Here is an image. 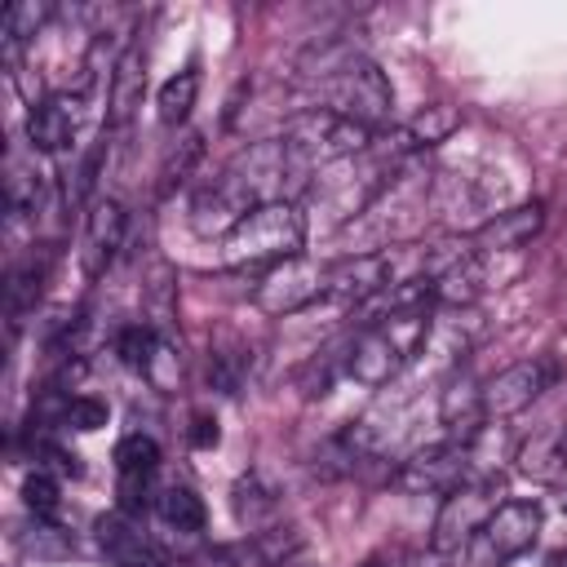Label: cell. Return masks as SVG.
Returning <instances> with one entry per match:
<instances>
[{
	"label": "cell",
	"mask_w": 567,
	"mask_h": 567,
	"mask_svg": "<svg viewBox=\"0 0 567 567\" xmlns=\"http://www.w3.org/2000/svg\"><path fill=\"white\" fill-rule=\"evenodd\" d=\"M554 505H558V509H567V487H554Z\"/></svg>",
	"instance_id": "cell-35"
},
{
	"label": "cell",
	"mask_w": 567,
	"mask_h": 567,
	"mask_svg": "<svg viewBox=\"0 0 567 567\" xmlns=\"http://www.w3.org/2000/svg\"><path fill=\"white\" fill-rule=\"evenodd\" d=\"M159 328L155 323H128V328H120V337H115V354L128 363V368H137V372H146L151 363H155V354H159Z\"/></svg>",
	"instance_id": "cell-26"
},
{
	"label": "cell",
	"mask_w": 567,
	"mask_h": 567,
	"mask_svg": "<svg viewBox=\"0 0 567 567\" xmlns=\"http://www.w3.org/2000/svg\"><path fill=\"white\" fill-rule=\"evenodd\" d=\"M554 563H558V554H536V549H523V554L505 558L501 567H554Z\"/></svg>",
	"instance_id": "cell-34"
},
{
	"label": "cell",
	"mask_w": 567,
	"mask_h": 567,
	"mask_svg": "<svg viewBox=\"0 0 567 567\" xmlns=\"http://www.w3.org/2000/svg\"><path fill=\"white\" fill-rule=\"evenodd\" d=\"M204 155V137L199 133H186L173 151H168V159H164V186H173V182H186L190 177V168H195V159Z\"/></svg>",
	"instance_id": "cell-32"
},
{
	"label": "cell",
	"mask_w": 567,
	"mask_h": 567,
	"mask_svg": "<svg viewBox=\"0 0 567 567\" xmlns=\"http://www.w3.org/2000/svg\"><path fill=\"white\" fill-rule=\"evenodd\" d=\"M425 337H430V315L425 306L421 310H399V315H385L377 323H363L359 337L350 341L346 350V372L377 390V385H390L421 350H425Z\"/></svg>",
	"instance_id": "cell-2"
},
{
	"label": "cell",
	"mask_w": 567,
	"mask_h": 567,
	"mask_svg": "<svg viewBox=\"0 0 567 567\" xmlns=\"http://www.w3.org/2000/svg\"><path fill=\"white\" fill-rule=\"evenodd\" d=\"M275 509H279V496H275V487H270L261 474H248V478L235 483V518H239V523L257 527V523H266Z\"/></svg>",
	"instance_id": "cell-25"
},
{
	"label": "cell",
	"mask_w": 567,
	"mask_h": 567,
	"mask_svg": "<svg viewBox=\"0 0 567 567\" xmlns=\"http://www.w3.org/2000/svg\"><path fill=\"white\" fill-rule=\"evenodd\" d=\"M554 567H567V558H558V563H554Z\"/></svg>",
	"instance_id": "cell-36"
},
{
	"label": "cell",
	"mask_w": 567,
	"mask_h": 567,
	"mask_svg": "<svg viewBox=\"0 0 567 567\" xmlns=\"http://www.w3.org/2000/svg\"><path fill=\"white\" fill-rule=\"evenodd\" d=\"M465 478H470V447L465 443H452V439L412 452L394 470V487L408 492V496H447Z\"/></svg>",
	"instance_id": "cell-10"
},
{
	"label": "cell",
	"mask_w": 567,
	"mask_h": 567,
	"mask_svg": "<svg viewBox=\"0 0 567 567\" xmlns=\"http://www.w3.org/2000/svg\"><path fill=\"white\" fill-rule=\"evenodd\" d=\"M306 244V217L292 199H275L252 208L226 239H217V261L221 266H261V261H284L297 257Z\"/></svg>",
	"instance_id": "cell-3"
},
{
	"label": "cell",
	"mask_w": 567,
	"mask_h": 567,
	"mask_svg": "<svg viewBox=\"0 0 567 567\" xmlns=\"http://www.w3.org/2000/svg\"><path fill=\"white\" fill-rule=\"evenodd\" d=\"M80 124H84V97L62 89V93H49V97L31 102V111H27V142L40 155H62L75 142Z\"/></svg>",
	"instance_id": "cell-11"
},
{
	"label": "cell",
	"mask_w": 567,
	"mask_h": 567,
	"mask_svg": "<svg viewBox=\"0 0 567 567\" xmlns=\"http://www.w3.org/2000/svg\"><path fill=\"white\" fill-rule=\"evenodd\" d=\"M4 195H9V213L13 217H35V208L44 199V177L35 173V164H22L13 155L9 159V177H4Z\"/></svg>",
	"instance_id": "cell-24"
},
{
	"label": "cell",
	"mask_w": 567,
	"mask_h": 567,
	"mask_svg": "<svg viewBox=\"0 0 567 567\" xmlns=\"http://www.w3.org/2000/svg\"><path fill=\"white\" fill-rule=\"evenodd\" d=\"M195 97H199V71H177V75H168V80L159 84V97H155L159 124H168V128L186 124L190 111H195Z\"/></svg>",
	"instance_id": "cell-22"
},
{
	"label": "cell",
	"mask_w": 567,
	"mask_h": 567,
	"mask_svg": "<svg viewBox=\"0 0 567 567\" xmlns=\"http://www.w3.org/2000/svg\"><path fill=\"white\" fill-rule=\"evenodd\" d=\"M244 368H248V359H244V350H239V346H235V350L217 346V350L208 354V381H213L221 394H235V390H239Z\"/></svg>",
	"instance_id": "cell-28"
},
{
	"label": "cell",
	"mask_w": 567,
	"mask_h": 567,
	"mask_svg": "<svg viewBox=\"0 0 567 567\" xmlns=\"http://www.w3.org/2000/svg\"><path fill=\"white\" fill-rule=\"evenodd\" d=\"M146 93V49L133 40L120 49V58L111 62V80H106V120L120 128L133 120V111L142 106Z\"/></svg>",
	"instance_id": "cell-16"
},
{
	"label": "cell",
	"mask_w": 567,
	"mask_h": 567,
	"mask_svg": "<svg viewBox=\"0 0 567 567\" xmlns=\"http://www.w3.org/2000/svg\"><path fill=\"white\" fill-rule=\"evenodd\" d=\"M190 443L195 447H213L217 443V421L213 416H195L190 421Z\"/></svg>",
	"instance_id": "cell-33"
},
{
	"label": "cell",
	"mask_w": 567,
	"mask_h": 567,
	"mask_svg": "<svg viewBox=\"0 0 567 567\" xmlns=\"http://www.w3.org/2000/svg\"><path fill=\"white\" fill-rule=\"evenodd\" d=\"M49 13H53V4H44V0H18V4H9V9H4L0 40H4V58H9V66L18 62L22 44H31V40L44 31Z\"/></svg>",
	"instance_id": "cell-20"
},
{
	"label": "cell",
	"mask_w": 567,
	"mask_h": 567,
	"mask_svg": "<svg viewBox=\"0 0 567 567\" xmlns=\"http://www.w3.org/2000/svg\"><path fill=\"white\" fill-rule=\"evenodd\" d=\"M155 514H159L173 532H199V527H204V501H199L195 487H186V483H168V487H159V496H155Z\"/></svg>",
	"instance_id": "cell-21"
},
{
	"label": "cell",
	"mask_w": 567,
	"mask_h": 567,
	"mask_svg": "<svg viewBox=\"0 0 567 567\" xmlns=\"http://www.w3.org/2000/svg\"><path fill=\"white\" fill-rule=\"evenodd\" d=\"M545 226V204L540 199H527V204H514V208H501L492 217H483L470 235L474 252L483 257H501V252H518L527 248Z\"/></svg>",
	"instance_id": "cell-12"
},
{
	"label": "cell",
	"mask_w": 567,
	"mask_h": 567,
	"mask_svg": "<svg viewBox=\"0 0 567 567\" xmlns=\"http://www.w3.org/2000/svg\"><path fill=\"white\" fill-rule=\"evenodd\" d=\"M372 137H377V128L354 124V120H346V115H337V111H328V106H306V111H297V115L288 120V128H284L288 155H292L310 177H315L319 168H332V164H341V159L363 155V151L372 146Z\"/></svg>",
	"instance_id": "cell-4"
},
{
	"label": "cell",
	"mask_w": 567,
	"mask_h": 567,
	"mask_svg": "<svg viewBox=\"0 0 567 567\" xmlns=\"http://www.w3.org/2000/svg\"><path fill=\"white\" fill-rule=\"evenodd\" d=\"M301 545H306V536L297 532V527H266V532H252L244 545H235V549H221V558H230V563H252V567H279V563H288L292 554H301Z\"/></svg>",
	"instance_id": "cell-18"
},
{
	"label": "cell",
	"mask_w": 567,
	"mask_h": 567,
	"mask_svg": "<svg viewBox=\"0 0 567 567\" xmlns=\"http://www.w3.org/2000/svg\"><path fill=\"white\" fill-rule=\"evenodd\" d=\"M554 381H558V363L549 354H532V359L501 368L492 381H483L487 421H505V416L527 412L545 390H554Z\"/></svg>",
	"instance_id": "cell-9"
},
{
	"label": "cell",
	"mask_w": 567,
	"mask_h": 567,
	"mask_svg": "<svg viewBox=\"0 0 567 567\" xmlns=\"http://www.w3.org/2000/svg\"><path fill=\"white\" fill-rule=\"evenodd\" d=\"M124 230H128V213L120 199H97L89 221H84V266L89 275H102L111 266V257L124 248Z\"/></svg>",
	"instance_id": "cell-17"
},
{
	"label": "cell",
	"mask_w": 567,
	"mask_h": 567,
	"mask_svg": "<svg viewBox=\"0 0 567 567\" xmlns=\"http://www.w3.org/2000/svg\"><path fill=\"white\" fill-rule=\"evenodd\" d=\"M22 549H27L31 558H62V554H71V540H66V532H62V527H53V523L35 518V527H31V532H22Z\"/></svg>",
	"instance_id": "cell-31"
},
{
	"label": "cell",
	"mask_w": 567,
	"mask_h": 567,
	"mask_svg": "<svg viewBox=\"0 0 567 567\" xmlns=\"http://www.w3.org/2000/svg\"><path fill=\"white\" fill-rule=\"evenodd\" d=\"M22 505H27L35 518H49V514L58 509V478L35 465V470L22 478Z\"/></svg>",
	"instance_id": "cell-30"
},
{
	"label": "cell",
	"mask_w": 567,
	"mask_h": 567,
	"mask_svg": "<svg viewBox=\"0 0 567 567\" xmlns=\"http://www.w3.org/2000/svg\"><path fill=\"white\" fill-rule=\"evenodd\" d=\"M93 536L111 567H168V554L128 514H102L93 523Z\"/></svg>",
	"instance_id": "cell-14"
},
{
	"label": "cell",
	"mask_w": 567,
	"mask_h": 567,
	"mask_svg": "<svg viewBox=\"0 0 567 567\" xmlns=\"http://www.w3.org/2000/svg\"><path fill=\"white\" fill-rule=\"evenodd\" d=\"M501 492V478L496 474H483V478H465L461 487H452L434 514V527H430V549L434 554H461L474 545V536L483 532V523L492 518V509L501 505L496 501Z\"/></svg>",
	"instance_id": "cell-6"
},
{
	"label": "cell",
	"mask_w": 567,
	"mask_h": 567,
	"mask_svg": "<svg viewBox=\"0 0 567 567\" xmlns=\"http://www.w3.org/2000/svg\"><path fill=\"white\" fill-rule=\"evenodd\" d=\"M439 421L452 443H474L487 430V408H483V385L470 372H452L443 394H439Z\"/></svg>",
	"instance_id": "cell-15"
},
{
	"label": "cell",
	"mask_w": 567,
	"mask_h": 567,
	"mask_svg": "<svg viewBox=\"0 0 567 567\" xmlns=\"http://www.w3.org/2000/svg\"><path fill=\"white\" fill-rule=\"evenodd\" d=\"M106 421H111V408H106L102 399H93V394H71V399H66L62 425H71V430H80V434H93V430H102Z\"/></svg>",
	"instance_id": "cell-29"
},
{
	"label": "cell",
	"mask_w": 567,
	"mask_h": 567,
	"mask_svg": "<svg viewBox=\"0 0 567 567\" xmlns=\"http://www.w3.org/2000/svg\"><path fill=\"white\" fill-rule=\"evenodd\" d=\"M540 527H545V514H540L536 501H501L492 509V518L483 523V532L474 536V545H470L474 567H501L505 558H514L523 549H536Z\"/></svg>",
	"instance_id": "cell-8"
},
{
	"label": "cell",
	"mask_w": 567,
	"mask_h": 567,
	"mask_svg": "<svg viewBox=\"0 0 567 567\" xmlns=\"http://www.w3.org/2000/svg\"><path fill=\"white\" fill-rule=\"evenodd\" d=\"M518 470L532 474V478H558L567 470V425H554V430H540L532 434L518 452H514Z\"/></svg>",
	"instance_id": "cell-19"
},
{
	"label": "cell",
	"mask_w": 567,
	"mask_h": 567,
	"mask_svg": "<svg viewBox=\"0 0 567 567\" xmlns=\"http://www.w3.org/2000/svg\"><path fill=\"white\" fill-rule=\"evenodd\" d=\"M319 97L328 111H337L354 124H368V128H381L394 111V89H390L385 71L363 53H354L337 75H328L319 84Z\"/></svg>",
	"instance_id": "cell-5"
},
{
	"label": "cell",
	"mask_w": 567,
	"mask_h": 567,
	"mask_svg": "<svg viewBox=\"0 0 567 567\" xmlns=\"http://www.w3.org/2000/svg\"><path fill=\"white\" fill-rule=\"evenodd\" d=\"M456 124H461V115H456L447 102H434V106L416 111V115L403 124V137H408V146H412V155H416V151H425V146H434V142H447V137L456 133Z\"/></svg>",
	"instance_id": "cell-23"
},
{
	"label": "cell",
	"mask_w": 567,
	"mask_h": 567,
	"mask_svg": "<svg viewBox=\"0 0 567 567\" xmlns=\"http://www.w3.org/2000/svg\"><path fill=\"white\" fill-rule=\"evenodd\" d=\"M394 284V261L390 252H346L341 261L328 266V297L346 306H363L381 288Z\"/></svg>",
	"instance_id": "cell-13"
},
{
	"label": "cell",
	"mask_w": 567,
	"mask_h": 567,
	"mask_svg": "<svg viewBox=\"0 0 567 567\" xmlns=\"http://www.w3.org/2000/svg\"><path fill=\"white\" fill-rule=\"evenodd\" d=\"M425 199H430V177L408 159L390 186L346 226V252H385L399 244H412L425 230Z\"/></svg>",
	"instance_id": "cell-1"
},
{
	"label": "cell",
	"mask_w": 567,
	"mask_h": 567,
	"mask_svg": "<svg viewBox=\"0 0 567 567\" xmlns=\"http://www.w3.org/2000/svg\"><path fill=\"white\" fill-rule=\"evenodd\" d=\"M323 297H328V266H319L301 252L275 261L261 275V284L252 288V306L261 315H275V319H288V315H297V310H306Z\"/></svg>",
	"instance_id": "cell-7"
},
{
	"label": "cell",
	"mask_w": 567,
	"mask_h": 567,
	"mask_svg": "<svg viewBox=\"0 0 567 567\" xmlns=\"http://www.w3.org/2000/svg\"><path fill=\"white\" fill-rule=\"evenodd\" d=\"M155 465H159V443L151 439V434H124L120 443H115V470L120 474H155Z\"/></svg>",
	"instance_id": "cell-27"
}]
</instances>
